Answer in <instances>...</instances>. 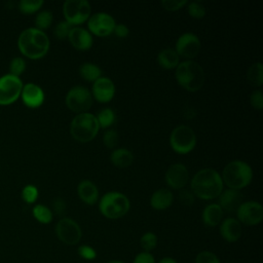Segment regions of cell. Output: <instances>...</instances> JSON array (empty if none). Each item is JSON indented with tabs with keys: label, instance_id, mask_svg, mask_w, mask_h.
Returning a JSON list of instances; mask_svg holds the SVG:
<instances>
[{
	"label": "cell",
	"instance_id": "cell-1",
	"mask_svg": "<svg viewBox=\"0 0 263 263\" xmlns=\"http://www.w3.org/2000/svg\"><path fill=\"white\" fill-rule=\"evenodd\" d=\"M191 189L201 199L216 198L223 191L222 177L213 168L200 170L191 180Z\"/></svg>",
	"mask_w": 263,
	"mask_h": 263
},
{
	"label": "cell",
	"instance_id": "cell-2",
	"mask_svg": "<svg viewBox=\"0 0 263 263\" xmlns=\"http://www.w3.org/2000/svg\"><path fill=\"white\" fill-rule=\"evenodd\" d=\"M17 46L25 57L37 60L44 57L48 51L49 39L43 31L37 28H28L20 34Z\"/></svg>",
	"mask_w": 263,
	"mask_h": 263
},
{
	"label": "cell",
	"instance_id": "cell-3",
	"mask_svg": "<svg viewBox=\"0 0 263 263\" xmlns=\"http://www.w3.org/2000/svg\"><path fill=\"white\" fill-rule=\"evenodd\" d=\"M176 78L183 88L189 91H197L204 83L205 74L202 67L197 62L186 60L178 64Z\"/></svg>",
	"mask_w": 263,
	"mask_h": 263
},
{
	"label": "cell",
	"instance_id": "cell-4",
	"mask_svg": "<svg viewBox=\"0 0 263 263\" xmlns=\"http://www.w3.org/2000/svg\"><path fill=\"white\" fill-rule=\"evenodd\" d=\"M222 177V180L230 189L239 190L250 184L253 178V172L247 162L233 160L225 165Z\"/></svg>",
	"mask_w": 263,
	"mask_h": 263
},
{
	"label": "cell",
	"instance_id": "cell-5",
	"mask_svg": "<svg viewBox=\"0 0 263 263\" xmlns=\"http://www.w3.org/2000/svg\"><path fill=\"white\" fill-rule=\"evenodd\" d=\"M99 122L91 113H79L71 121L70 132L72 137L79 142H89L98 134Z\"/></svg>",
	"mask_w": 263,
	"mask_h": 263
},
{
	"label": "cell",
	"instance_id": "cell-6",
	"mask_svg": "<svg viewBox=\"0 0 263 263\" xmlns=\"http://www.w3.org/2000/svg\"><path fill=\"white\" fill-rule=\"evenodd\" d=\"M129 200L120 192L111 191L104 194L99 202L100 212L109 219H119L129 210Z\"/></svg>",
	"mask_w": 263,
	"mask_h": 263
},
{
	"label": "cell",
	"instance_id": "cell-7",
	"mask_svg": "<svg viewBox=\"0 0 263 263\" xmlns=\"http://www.w3.org/2000/svg\"><path fill=\"white\" fill-rule=\"evenodd\" d=\"M170 144L176 152L186 154L192 151L196 145L195 133L188 125H178L171 133Z\"/></svg>",
	"mask_w": 263,
	"mask_h": 263
},
{
	"label": "cell",
	"instance_id": "cell-8",
	"mask_svg": "<svg viewBox=\"0 0 263 263\" xmlns=\"http://www.w3.org/2000/svg\"><path fill=\"white\" fill-rule=\"evenodd\" d=\"M68 108L77 113H84L92 105V96L89 89L82 85H75L66 95Z\"/></svg>",
	"mask_w": 263,
	"mask_h": 263
},
{
	"label": "cell",
	"instance_id": "cell-9",
	"mask_svg": "<svg viewBox=\"0 0 263 263\" xmlns=\"http://www.w3.org/2000/svg\"><path fill=\"white\" fill-rule=\"evenodd\" d=\"M91 7L86 0H67L63 4V13L68 23L79 25L90 15Z\"/></svg>",
	"mask_w": 263,
	"mask_h": 263
},
{
	"label": "cell",
	"instance_id": "cell-10",
	"mask_svg": "<svg viewBox=\"0 0 263 263\" xmlns=\"http://www.w3.org/2000/svg\"><path fill=\"white\" fill-rule=\"evenodd\" d=\"M55 234L65 245H77L82 237V230L79 224L71 218H62L55 225Z\"/></svg>",
	"mask_w": 263,
	"mask_h": 263
},
{
	"label": "cell",
	"instance_id": "cell-11",
	"mask_svg": "<svg viewBox=\"0 0 263 263\" xmlns=\"http://www.w3.org/2000/svg\"><path fill=\"white\" fill-rule=\"evenodd\" d=\"M23 82L20 77L11 74L0 77V105H9L21 96Z\"/></svg>",
	"mask_w": 263,
	"mask_h": 263
},
{
	"label": "cell",
	"instance_id": "cell-12",
	"mask_svg": "<svg viewBox=\"0 0 263 263\" xmlns=\"http://www.w3.org/2000/svg\"><path fill=\"white\" fill-rule=\"evenodd\" d=\"M239 223L253 226L259 224L263 219V206L258 201L249 200L242 202L236 210Z\"/></svg>",
	"mask_w": 263,
	"mask_h": 263
},
{
	"label": "cell",
	"instance_id": "cell-13",
	"mask_svg": "<svg viewBox=\"0 0 263 263\" xmlns=\"http://www.w3.org/2000/svg\"><path fill=\"white\" fill-rule=\"evenodd\" d=\"M88 29L98 36H107L114 31L116 26L114 18L106 12H97L89 16Z\"/></svg>",
	"mask_w": 263,
	"mask_h": 263
},
{
	"label": "cell",
	"instance_id": "cell-14",
	"mask_svg": "<svg viewBox=\"0 0 263 263\" xmlns=\"http://www.w3.org/2000/svg\"><path fill=\"white\" fill-rule=\"evenodd\" d=\"M199 38L193 33L182 34L176 42V52L179 57L192 59L196 57L200 50Z\"/></svg>",
	"mask_w": 263,
	"mask_h": 263
},
{
	"label": "cell",
	"instance_id": "cell-15",
	"mask_svg": "<svg viewBox=\"0 0 263 263\" xmlns=\"http://www.w3.org/2000/svg\"><path fill=\"white\" fill-rule=\"evenodd\" d=\"M189 179L187 167L183 163L172 164L165 173V181L167 185L174 189L183 188Z\"/></svg>",
	"mask_w": 263,
	"mask_h": 263
},
{
	"label": "cell",
	"instance_id": "cell-16",
	"mask_svg": "<svg viewBox=\"0 0 263 263\" xmlns=\"http://www.w3.org/2000/svg\"><path fill=\"white\" fill-rule=\"evenodd\" d=\"M92 93L95 98L102 103L109 102L115 93V85L108 77H99L92 84Z\"/></svg>",
	"mask_w": 263,
	"mask_h": 263
},
{
	"label": "cell",
	"instance_id": "cell-17",
	"mask_svg": "<svg viewBox=\"0 0 263 263\" xmlns=\"http://www.w3.org/2000/svg\"><path fill=\"white\" fill-rule=\"evenodd\" d=\"M22 100L30 108H37L44 102V92L40 86L35 83H27L23 86Z\"/></svg>",
	"mask_w": 263,
	"mask_h": 263
},
{
	"label": "cell",
	"instance_id": "cell-18",
	"mask_svg": "<svg viewBox=\"0 0 263 263\" xmlns=\"http://www.w3.org/2000/svg\"><path fill=\"white\" fill-rule=\"evenodd\" d=\"M243 195L239 190L226 189L219 195V205L222 210L227 212H236L238 206L242 203Z\"/></svg>",
	"mask_w": 263,
	"mask_h": 263
},
{
	"label": "cell",
	"instance_id": "cell-19",
	"mask_svg": "<svg viewBox=\"0 0 263 263\" xmlns=\"http://www.w3.org/2000/svg\"><path fill=\"white\" fill-rule=\"evenodd\" d=\"M220 234L227 242H235L241 236V224L235 218H226L220 225Z\"/></svg>",
	"mask_w": 263,
	"mask_h": 263
},
{
	"label": "cell",
	"instance_id": "cell-20",
	"mask_svg": "<svg viewBox=\"0 0 263 263\" xmlns=\"http://www.w3.org/2000/svg\"><path fill=\"white\" fill-rule=\"evenodd\" d=\"M71 44L80 50H86L92 45L91 34L81 27H73L68 35Z\"/></svg>",
	"mask_w": 263,
	"mask_h": 263
},
{
	"label": "cell",
	"instance_id": "cell-21",
	"mask_svg": "<svg viewBox=\"0 0 263 263\" xmlns=\"http://www.w3.org/2000/svg\"><path fill=\"white\" fill-rule=\"evenodd\" d=\"M77 192L80 199L87 204H93L98 201V198H99L98 188L89 180H82L78 184Z\"/></svg>",
	"mask_w": 263,
	"mask_h": 263
},
{
	"label": "cell",
	"instance_id": "cell-22",
	"mask_svg": "<svg viewBox=\"0 0 263 263\" xmlns=\"http://www.w3.org/2000/svg\"><path fill=\"white\" fill-rule=\"evenodd\" d=\"M223 217V210L218 203L208 204L202 211V222L209 227H215L220 224Z\"/></svg>",
	"mask_w": 263,
	"mask_h": 263
},
{
	"label": "cell",
	"instance_id": "cell-23",
	"mask_svg": "<svg viewBox=\"0 0 263 263\" xmlns=\"http://www.w3.org/2000/svg\"><path fill=\"white\" fill-rule=\"evenodd\" d=\"M174 200V195L171 190L168 189H158L156 190L151 198H150V204L155 210H165L167 209Z\"/></svg>",
	"mask_w": 263,
	"mask_h": 263
},
{
	"label": "cell",
	"instance_id": "cell-24",
	"mask_svg": "<svg viewBox=\"0 0 263 263\" xmlns=\"http://www.w3.org/2000/svg\"><path fill=\"white\" fill-rule=\"evenodd\" d=\"M157 61H158V64L162 68H164V69H173V68L178 66L179 61H180V57L176 52L175 49L165 48V49L161 50L158 53Z\"/></svg>",
	"mask_w": 263,
	"mask_h": 263
},
{
	"label": "cell",
	"instance_id": "cell-25",
	"mask_svg": "<svg viewBox=\"0 0 263 263\" xmlns=\"http://www.w3.org/2000/svg\"><path fill=\"white\" fill-rule=\"evenodd\" d=\"M111 161L118 167H126L132 164L134 160L133 153L126 148H117L111 153Z\"/></svg>",
	"mask_w": 263,
	"mask_h": 263
},
{
	"label": "cell",
	"instance_id": "cell-26",
	"mask_svg": "<svg viewBox=\"0 0 263 263\" xmlns=\"http://www.w3.org/2000/svg\"><path fill=\"white\" fill-rule=\"evenodd\" d=\"M247 79L249 83L254 86H261L263 84V66L260 62H257L249 67Z\"/></svg>",
	"mask_w": 263,
	"mask_h": 263
},
{
	"label": "cell",
	"instance_id": "cell-27",
	"mask_svg": "<svg viewBox=\"0 0 263 263\" xmlns=\"http://www.w3.org/2000/svg\"><path fill=\"white\" fill-rule=\"evenodd\" d=\"M80 75L88 81H96L99 77H101L102 70L100 67L92 63H84L80 66L79 69Z\"/></svg>",
	"mask_w": 263,
	"mask_h": 263
},
{
	"label": "cell",
	"instance_id": "cell-28",
	"mask_svg": "<svg viewBox=\"0 0 263 263\" xmlns=\"http://www.w3.org/2000/svg\"><path fill=\"white\" fill-rule=\"evenodd\" d=\"M33 216L42 224H48L52 220V212L43 204H36L33 208Z\"/></svg>",
	"mask_w": 263,
	"mask_h": 263
},
{
	"label": "cell",
	"instance_id": "cell-29",
	"mask_svg": "<svg viewBox=\"0 0 263 263\" xmlns=\"http://www.w3.org/2000/svg\"><path fill=\"white\" fill-rule=\"evenodd\" d=\"M140 246L144 252H151L157 246V236L154 232H145L140 238Z\"/></svg>",
	"mask_w": 263,
	"mask_h": 263
},
{
	"label": "cell",
	"instance_id": "cell-30",
	"mask_svg": "<svg viewBox=\"0 0 263 263\" xmlns=\"http://www.w3.org/2000/svg\"><path fill=\"white\" fill-rule=\"evenodd\" d=\"M52 13L49 10H42L40 11L36 17H35V24H36V28L39 30H44L49 28V26L52 23Z\"/></svg>",
	"mask_w": 263,
	"mask_h": 263
},
{
	"label": "cell",
	"instance_id": "cell-31",
	"mask_svg": "<svg viewBox=\"0 0 263 263\" xmlns=\"http://www.w3.org/2000/svg\"><path fill=\"white\" fill-rule=\"evenodd\" d=\"M99 122V125L102 127H108L110 126L114 120H115V113L112 109L110 108H105L103 110H101L98 114V116H96Z\"/></svg>",
	"mask_w": 263,
	"mask_h": 263
},
{
	"label": "cell",
	"instance_id": "cell-32",
	"mask_svg": "<svg viewBox=\"0 0 263 263\" xmlns=\"http://www.w3.org/2000/svg\"><path fill=\"white\" fill-rule=\"evenodd\" d=\"M43 5L42 0H22L18 2V9L23 13H33Z\"/></svg>",
	"mask_w": 263,
	"mask_h": 263
},
{
	"label": "cell",
	"instance_id": "cell-33",
	"mask_svg": "<svg viewBox=\"0 0 263 263\" xmlns=\"http://www.w3.org/2000/svg\"><path fill=\"white\" fill-rule=\"evenodd\" d=\"M26 69V62L22 58H14L11 60L9 64V74L20 77V75L25 71Z\"/></svg>",
	"mask_w": 263,
	"mask_h": 263
},
{
	"label": "cell",
	"instance_id": "cell-34",
	"mask_svg": "<svg viewBox=\"0 0 263 263\" xmlns=\"http://www.w3.org/2000/svg\"><path fill=\"white\" fill-rule=\"evenodd\" d=\"M194 263H221V261L213 252L201 251L196 255Z\"/></svg>",
	"mask_w": 263,
	"mask_h": 263
},
{
	"label": "cell",
	"instance_id": "cell-35",
	"mask_svg": "<svg viewBox=\"0 0 263 263\" xmlns=\"http://www.w3.org/2000/svg\"><path fill=\"white\" fill-rule=\"evenodd\" d=\"M187 10L194 18H201L205 14V7L198 1H192L188 4Z\"/></svg>",
	"mask_w": 263,
	"mask_h": 263
},
{
	"label": "cell",
	"instance_id": "cell-36",
	"mask_svg": "<svg viewBox=\"0 0 263 263\" xmlns=\"http://www.w3.org/2000/svg\"><path fill=\"white\" fill-rule=\"evenodd\" d=\"M22 197L27 203H33L38 197V190L34 185H27L22 191Z\"/></svg>",
	"mask_w": 263,
	"mask_h": 263
},
{
	"label": "cell",
	"instance_id": "cell-37",
	"mask_svg": "<svg viewBox=\"0 0 263 263\" xmlns=\"http://www.w3.org/2000/svg\"><path fill=\"white\" fill-rule=\"evenodd\" d=\"M72 25L70 23H68L67 21H63V22H60L57 26H55V29H54V34L58 38L60 39H64L66 37H68L71 29H72Z\"/></svg>",
	"mask_w": 263,
	"mask_h": 263
},
{
	"label": "cell",
	"instance_id": "cell-38",
	"mask_svg": "<svg viewBox=\"0 0 263 263\" xmlns=\"http://www.w3.org/2000/svg\"><path fill=\"white\" fill-rule=\"evenodd\" d=\"M78 255L86 261H92L97 258L96 250L87 245H82L78 248Z\"/></svg>",
	"mask_w": 263,
	"mask_h": 263
},
{
	"label": "cell",
	"instance_id": "cell-39",
	"mask_svg": "<svg viewBox=\"0 0 263 263\" xmlns=\"http://www.w3.org/2000/svg\"><path fill=\"white\" fill-rule=\"evenodd\" d=\"M103 141H104V144L108 148L115 147L118 143V134H117V132L114 130V129H109V130L105 132L104 137H103Z\"/></svg>",
	"mask_w": 263,
	"mask_h": 263
},
{
	"label": "cell",
	"instance_id": "cell-40",
	"mask_svg": "<svg viewBox=\"0 0 263 263\" xmlns=\"http://www.w3.org/2000/svg\"><path fill=\"white\" fill-rule=\"evenodd\" d=\"M188 2L187 0H162L161 5L166 9L171 11L178 10L182 8L184 5H186Z\"/></svg>",
	"mask_w": 263,
	"mask_h": 263
},
{
	"label": "cell",
	"instance_id": "cell-41",
	"mask_svg": "<svg viewBox=\"0 0 263 263\" xmlns=\"http://www.w3.org/2000/svg\"><path fill=\"white\" fill-rule=\"evenodd\" d=\"M250 101H251V104L254 108L261 110L262 107H263V93H262V91L260 89L254 90L251 93Z\"/></svg>",
	"mask_w": 263,
	"mask_h": 263
},
{
	"label": "cell",
	"instance_id": "cell-42",
	"mask_svg": "<svg viewBox=\"0 0 263 263\" xmlns=\"http://www.w3.org/2000/svg\"><path fill=\"white\" fill-rule=\"evenodd\" d=\"M194 194L192 191L187 189H182L179 193V200L185 205H191L194 202Z\"/></svg>",
	"mask_w": 263,
	"mask_h": 263
},
{
	"label": "cell",
	"instance_id": "cell-43",
	"mask_svg": "<svg viewBox=\"0 0 263 263\" xmlns=\"http://www.w3.org/2000/svg\"><path fill=\"white\" fill-rule=\"evenodd\" d=\"M133 263H156V261L151 253L141 252L136 255Z\"/></svg>",
	"mask_w": 263,
	"mask_h": 263
},
{
	"label": "cell",
	"instance_id": "cell-44",
	"mask_svg": "<svg viewBox=\"0 0 263 263\" xmlns=\"http://www.w3.org/2000/svg\"><path fill=\"white\" fill-rule=\"evenodd\" d=\"M52 206H53L54 213L57 215H59V216L64 215V213L66 212V203H65V201L62 198H55L53 200Z\"/></svg>",
	"mask_w": 263,
	"mask_h": 263
},
{
	"label": "cell",
	"instance_id": "cell-45",
	"mask_svg": "<svg viewBox=\"0 0 263 263\" xmlns=\"http://www.w3.org/2000/svg\"><path fill=\"white\" fill-rule=\"evenodd\" d=\"M114 31H115V34L118 37H125L128 34V28L123 24L116 25L115 28H114Z\"/></svg>",
	"mask_w": 263,
	"mask_h": 263
},
{
	"label": "cell",
	"instance_id": "cell-46",
	"mask_svg": "<svg viewBox=\"0 0 263 263\" xmlns=\"http://www.w3.org/2000/svg\"><path fill=\"white\" fill-rule=\"evenodd\" d=\"M157 263H178V262L172 257H164V258L160 259Z\"/></svg>",
	"mask_w": 263,
	"mask_h": 263
},
{
	"label": "cell",
	"instance_id": "cell-47",
	"mask_svg": "<svg viewBox=\"0 0 263 263\" xmlns=\"http://www.w3.org/2000/svg\"><path fill=\"white\" fill-rule=\"evenodd\" d=\"M106 263H124V262L121 261V260H110V261H108Z\"/></svg>",
	"mask_w": 263,
	"mask_h": 263
},
{
	"label": "cell",
	"instance_id": "cell-48",
	"mask_svg": "<svg viewBox=\"0 0 263 263\" xmlns=\"http://www.w3.org/2000/svg\"><path fill=\"white\" fill-rule=\"evenodd\" d=\"M228 263H232V262H228Z\"/></svg>",
	"mask_w": 263,
	"mask_h": 263
}]
</instances>
